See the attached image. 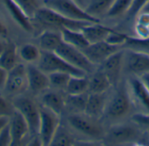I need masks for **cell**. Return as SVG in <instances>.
I'll return each instance as SVG.
<instances>
[{
	"label": "cell",
	"mask_w": 149,
	"mask_h": 146,
	"mask_svg": "<svg viewBox=\"0 0 149 146\" xmlns=\"http://www.w3.org/2000/svg\"><path fill=\"white\" fill-rule=\"evenodd\" d=\"M44 6L73 20L100 23V19L90 15L73 0H43Z\"/></svg>",
	"instance_id": "obj_1"
},
{
	"label": "cell",
	"mask_w": 149,
	"mask_h": 146,
	"mask_svg": "<svg viewBox=\"0 0 149 146\" xmlns=\"http://www.w3.org/2000/svg\"><path fill=\"white\" fill-rule=\"evenodd\" d=\"M17 110L24 117L29 126L31 137L38 136L40 124V107L29 96L19 95H17L12 102Z\"/></svg>",
	"instance_id": "obj_2"
},
{
	"label": "cell",
	"mask_w": 149,
	"mask_h": 146,
	"mask_svg": "<svg viewBox=\"0 0 149 146\" xmlns=\"http://www.w3.org/2000/svg\"><path fill=\"white\" fill-rule=\"evenodd\" d=\"M98 120L85 113H73L67 117V123L72 130L92 139H100L105 136L103 127Z\"/></svg>",
	"instance_id": "obj_3"
},
{
	"label": "cell",
	"mask_w": 149,
	"mask_h": 146,
	"mask_svg": "<svg viewBox=\"0 0 149 146\" xmlns=\"http://www.w3.org/2000/svg\"><path fill=\"white\" fill-rule=\"evenodd\" d=\"M35 19H37L41 24L55 27L58 29H72V30H79L81 31V29L89 25L93 24L90 22L86 21H79V20H73L71 18H68L45 6H42L36 13Z\"/></svg>",
	"instance_id": "obj_4"
},
{
	"label": "cell",
	"mask_w": 149,
	"mask_h": 146,
	"mask_svg": "<svg viewBox=\"0 0 149 146\" xmlns=\"http://www.w3.org/2000/svg\"><path fill=\"white\" fill-rule=\"evenodd\" d=\"M37 66L39 69L47 74L54 72H65L75 76L86 75L85 72L67 63L55 52L41 51V55L37 62Z\"/></svg>",
	"instance_id": "obj_5"
},
{
	"label": "cell",
	"mask_w": 149,
	"mask_h": 146,
	"mask_svg": "<svg viewBox=\"0 0 149 146\" xmlns=\"http://www.w3.org/2000/svg\"><path fill=\"white\" fill-rule=\"evenodd\" d=\"M131 95L126 86H120L107 101L105 115L111 120H118L125 117L132 107Z\"/></svg>",
	"instance_id": "obj_6"
},
{
	"label": "cell",
	"mask_w": 149,
	"mask_h": 146,
	"mask_svg": "<svg viewBox=\"0 0 149 146\" xmlns=\"http://www.w3.org/2000/svg\"><path fill=\"white\" fill-rule=\"evenodd\" d=\"M55 53L64 59L67 63L85 72L86 74H93L95 71V65L87 59V57L80 49L64 41L56 49Z\"/></svg>",
	"instance_id": "obj_7"
},
{
	"label": "cell",
	"mask_w": 149,
	"mask_h": 146,
	"mask_svg": "<svg viewBox=\"0 0 149 146\" xmlns=\"http://www.w3.org/2000/svg\"><path fill=\"white\" fill-rule=\"evenodd\" d=\"M60 124L59 116L52 110L40 107V124L38 131V137L41 140L42 145H50L53 136Z\"/></svg>",
	"instance_id": "obj_8"
},
{
	"label": "cell",
	"mask_w": 149,
	"mask_h": 146,
	"mask_svg": "<svg viewBox=\"0 0 149 146\" xmlns=\"http://www.w3.org/2000/svg\"><path fill=\"white\" fill-rule=\"evenodd\" d=\"M9 95H19L28 89V77L26 66L18 63L8 71L7 80L3 88Z\"/></svg>",
	"instance_id": "obj_9"
},
{
	"label": "cell",
	"mask_w": 149,
	"mask_h": 146,
	"mask_svg": "<svg viewBox=\"0 0 149 146\" xmlns=\"http://www.w3.org/2000/svg\"><path fill=\"white\" fill-rule=\"evenodd\" d=\"M141 139V132L139 128L128 125L119 124L113 126L106 135V140L111 145H123L130 142H136Z\"/></svg>",
	"instance_id": "obj_10"
},
{
	"label": "cell",
	"mask_w": 149,
	"mask_h": 146,
	"mask_svg": "<svg viewBox=\"0 0 149 146\" xmlns=\"http://www.w3.org/2000/svg\"><path fill=\"white\" fill-rule=\"evenodd\" d=\"M120 49H122L121 46L111 45L104 40L89 44L87 46L81 49V51L85 53L87 59L96 66L100 65L109 56Z\"/></svg>",
	"instance_id": "obj_11"
},
{
	"label": "cell",
	"mask_w": 149,
	"mask_h": 146,
	"mask_svg": "<svg viewBox=\"0 0 149 146\" xmlns=\"http://www.w3.org/2000/svg\"><path fill=\"white\" fill-rule=\"evenodd\" d=\"M124 65L129 73L141 76L149 72V54L146 53L125 49Z\"/></svg>",
	"instance_id": "obj_12"
},
{
	"label": "cell",
	"mask_w": 149,
	"mask_h": 146,
	"mask_svg": "<svg viewBox=\"0 0 149 146\" xmlns=\"http://www.w3.org/2000/svg\"><path fill=\"white\" fill-rule=\"evenodd\" d=\"M124 56L125 50L122 48L109 56L100 65V69L107 76L112 85H116L120 81L124 66Z\"/></svg>",
	"instance_id": "obj_13"
},
{
	"label": "cell",
	"mask_w": 149,
	"mask_h": 146,
	"mask_svg": "<svg viewBox=\"0 0 149 146\" xmlns=\"http://www.w3.org/2000/svg\"><path fill=\"white\" fill-rule=\"evenodd\" d=\"M9 126L12 138L11 145H20L31 136L27 122L17 110H15L10 117Z\"/></svg>",
	"instance_id": "obj_14"
},
{
	"label": "cell",
	"mask_w": 149,
	"mask_h": 146,
	"mask_svg": "<svg viewBox=\"0 0 149 146\" xmlns=\"http://www.w3.org/2000/svg\"><path fill=\"white\" fill-rule=\"evenodd\" d=\"M26 69L28 77V89H30L33 94L44 93L50 88L48 74L39 69L38 66H34L32 63H30L27 64Z\"/></svg>",
	"instance_id": "obj_15"
},
{
	"label": "cell",
	"mask_w": 149,
	"mask_h": 146,
	"mask_svg": "<svg viewBox=\"0 0 149 146\" xmlns=\"http://www.w3.org/2000/svg\"><path fill=\"white\" fill-rule=\"evenodd\" d=\"M128 90L137 104H139L146 113H149V90L139 76L134 75L128 81Z\"/></svg>",
	"instance_id": "obj_16"
},
{
	"label": "cell",
	"mask_w": 149,
	"mask_h": 146,
	"mask_svg": "<svg viewBox=\"0 0 149 146\" xmlns=\"http://www.w3.org/2000/svg\"><path fill=\"white\" fill-rule=\"evenodd\" d=\"M107 101L106 93H89L84 113L93 118L100 119L105 115Z\"/></svg>",
	"instance_id": "obj_17"
},
{
	"label": "cell",
	"mask_w": 149,
	"mask_h": 146,
	"mask_svg": "<svg viewBox=\"0 0 149 146\" xmlns=\"http://www.w3.org/2000/svg\"><path fill=\"white\" fill-rule=\"evenodd\" d=\"M113 31L114 29L105 26L100 23L89 24L81 29V32L85 35L89 44L106 40L107 36Z\"/></svg>",
	"instance_id": "obj_18"
},
{
	"label": "cell",
	"mask_w": 149,
	"mask_h": 146,
	"mask_svg": "<svg viewBox=\"0 0 149 146\" xmlns=\"http://www.w3.org/2000/svg\"><path fill=\"white\" fill-rule=\"evenodd\" d=\"M4 6L8 10L11 18L16 23L21 26L24 31L31 32H32L33 26L31 22V18L24 12V11L13 1V0H2Z\"/></svg>",
	"instance_id": "obj_19"
},
{
	"label": "cell",
	"mask_w": 149,
	"mask_h": 146,
	"mask_svg": "<svg viewBox=\"0 0 149 146\" xmlns=\"http://www.w3.org/2000/svg\"><path fill=\"white\" fill-rule=\"evenodd\" d=\"M63 42V38L60 31H52L46 30L39 34L38 37V47L41 51L46 52H55L56 49Z\"/></svg>",
	"instance_id": "obj_20"
},
{
	"label": "cell",
	"mask_w": 149,
	"mask_h": 146,
	"mask_svg": "<svg viewBox=\"0 0 149 146\" xmlns=\"http://www.w3.org/2000/svg\"><path fill=\"white\" fill-rule=\"evenodd\" d=\"M41 103L43 107L60 116L65 108V97L57 91H45L41 97Z\"/></svg>",
	"instance_id": "obj_21"
},
{
	"label": "cell",
	"mask_w": 149,
	"mask_h": 146,
	"mask_svg": "<svg viewBox=\"0 0 149 146\" xmlns=\"http://www.w3.org/2000/svg\"><path fill=\"white\" fill-rule=\"evenodd\" d=\"M112 83L107 76L99 68L93 73L89 79L88 93H107Z\"/></svg>",
	"instance_id": "obj_22"
},
{
	"label": "cell",
	"mask_w": 149,
	"mask_h": 146,
	"mask_svg": "<svg viewBox=\"0 0 149 146\" xmlns=\"http://www.w3.org/2000/svg\"><path fill=\"white\" fill-rule=\"evenodd\" d=\"M63 41L75 46L79 49H83L89 45V42L86 39L85 35L81 31L79 30H72L67 28H63L60 30Z\"/></svg>",
	"instance_id": "obj_23"
},
{
	"label": "cell",
	"mask_w": 149,
	"mask_h": 146,
	"mask_svg": "<svg viewBox=\"0 0 149 146\" xmlns=\"http://www.w3.org/2000/svg\"><path fill=\"white\" fill-rule=\"evenodd\" d=\"M18 52L16 45L14 43H6V46L0 55V67L7 71L12 69L17 63Z\"/></svg>",
	"instance_id": "obj_24"
},
{
	"label": "cell",
	"mask_w": 149,
	"mask_h": 146,
	"mask_svg": "<svg viewBox=\"0 0 149 146\" xmlns=\"http://www.w3.org/2000/svg\"><path fill=\"white\" fill-rule=\"evenodd\" d=\"M89 88V79L85 76L72 75L65 88L67 95H79L87 93Z\"/></svg>",
	"instance_id": "obj_25"
},
{
	"label": "cell",
	"mask_w": 149,
	"mask_h": 146,
	"mask_svg": "<svg viewBox=\"0 0 149 146\" xmlns=\"http://www.w3.org/2000/svg\"><path fill=\"white\" fill-rule=\"evenodd\" d=\"M88 92L79 95H67L65 97V107L73 113H84L88 99Z\"/></svg>",
	"instance_id": "obj_26"
},
{
	"label": "cell",
	"mask_w": 149,
	"mask_h": 146,
	"mask_svg": "<svg viewBox=\"0 0 149 146\" xmlns=\"http://www.w3.org/2000/svg\"><path fill=\"white\" fill-rule=\"evenodd\" d=\"M114 0H88L86 11L92 16L98 18L107 13Z\"/></svg>",
	"instance_id": "obj_27"
},
{
	"label": "cell",
	"mask_w": 149,
	"mask_h": 146,
	"mask_svg": "<svg viewBox=\"0 0 149 146\" xmlns=\"http://www.w3.org/2000/svg\"><path fill=\"white\" fill-rule=\"evenodd\" d=\"M17 52L18 56L21 58V60L28 64L38 62L41 55V49L36 45L30 43H26L21 46Z\"/></svg>",
	"instance_id": "obj_28"
},
{
	"label": "cell",
	"mask_w": 149,
	"mask_h": 146,
	"mask_svg": "<svg viewBox=\"0 0 149 146\" xmlns=\"http://www.w3.org/2000/svg\"><path fill=\"white\" fill-rule=\"evenodd\" d=\"M76 140L74 139L72 133L63 125L59 124L57 129L52 143L50 145L52 146H71L75 145Z\"/></svg>",
	"instance_id": "obj_29"
},
{
	"label": "cell",
	"mask_w": 149,
	"mask_h": 146,
	"mask_svg": "<svg viewBox=\"0 0 149 146\" xmlns=\"http://www.w3.org/2000/svg\"><path fill=\"white\" fill-rule=\"evenodd\" d=\"M122 47L124 49L139 51L149 54V37L141 39L138 37L127 36V39Z\"/></svg>",
	"instance_id": "obj_30"
},
{
	"label": "cell",
	"mask_w": 149,
	"mask_h": 146,
	"mask_svg": "<svg viewBox=\"0 0 149 146\" xmlns=\"http://www.w3.org/2000/svg\"><path fill=\"white\" fill-rule=\"evenodd\" d=\"M71 74L65 72H54L48 74L50 87L57 90L65 91L68 81L71 78Z\"/></svg>",
	"instance_id": "obj_31"
},
{
	"label": "cell",
	"mask_w": 149,
	"mask_h": 146,
	"mask_svg": "<svg viewBox=\"0 0 149 146\" xmlns=\"http://www.w3.org/2000/svg\"><path fill=\"white\" fill-rule=\"evenodd\" d=\"M134 0H114L113 5L107 13L110 18H118L125 15L130 10Z\"/></svg>",
	"instance_id": "obj_32"
},
{
	"label": "cell",
	"mask_w": 149,
	"mask_h": 146,
	"mask_svg": "<svg viewBox=\"0 0 149 146\" xmlns=\"http://www.w3.org/2000/svg\"><path fill=\"white\" fill-rule=\"evenodd\" d=\"M30 18H34L37 11L44 6L43 0H13Z\"/></svg>",
	"instance_id": "obj_33"
},
{
	"label": "cell",
	"mask_w": 149,
	"mask_h": 146,
	"mask_svg": "<svg viewBox=\"0 0 149 146\" xmlns=\"http://www.w3.org/2000/svg\"><path fill=\"white\" fill-rule=\"evenodd\" d=\"M127 34H124V33H121V32H119L117 31H113L108 36L107 38L106 39V41L111 45H113V46H123V45L125 44L127 39ZM123 48V47H122Z\"/></svg>",
	"instance_id": "obj_34"
},
{
	"label": "cell",
	"mask_w": 149,
	"mask_h": 146,
	"mask_svg": "<svg viewBox=\"0 0 149 146\" xmlns=\"http://www.w3.org/2000/svg\"><path fill=\"white\" fill-rule=\"evenodd\" d=\"M135 125L149 130V113H138L134 114L132 117Z\"/></svg>",
	"instance_id": "obj_35"
},
{
	"label": "cell",
	"mask_w": 149,
	"mask_h": 146,
	"mask_svg": "<svg viewBox=\"0 0 149 146\" xmlns=\"http://www.w3.org/2000/svg\"><path fill=\"white\" fill-rule=\"evenodd\" d=\"M15 108L3 96L0 95V117H10Z\"/></svg>",
	"instance_id": "obj_36"
},
{
	"label": "cell",
	"mask_w": 149,
	"mask_h": 146,
	"mask_svg": "<svg viewBox=\"0 0 149 146\" xmlns=\"http://www.w3.org/2000/svg\"><path fill=\"white\" fill-rule=\"evenodd\" d=\"M12 138L9 124L0 131V146H11Z\"/></svg>",
	"instance_id": "obj_37"
},
{
	"label": "cell",
	"mask_w": 149,
	"mask_h": 146,
	"mask_svg": "<svg viewBox=\"0 0 149 146\" xmlns=\"http://www.w3.org/2000/svg\"><path fill=\"white\" fill-rule=\"evenodd\" d=\"M147 1L148 0H134L130 10L127 13V16L128 18H135L143 5L147 3Z\"/></svg>",
	"instance_id": "obj_38"
},
{
	"label": "cell",
	"mask_w": 149,
	"mask_h": 146,
	"mask_svg": "<svg viewBox=\"0 0 149 146\" xmlns=\"http://www.w3.org/2000/svg\"><path fill=\"white\" fill-rule=\"evenodd\" d=\"M7 75H8V71L0 67V89L4 88L5 82L7 80Z\"/></svg>",
	"instance_id": "obj_39"
},
{
	"label": "cell",
	"mask_w": 149,
	"mask_h": 146,
	"mask_svg": "<svg viewBox=\"0 0 149 146\" xmlns=\"http://www.w3.org/2000/svg\"><path fill=\"white\" fill-rule=\"evenodd\" d=\"M8 36V28L4 25V23L0 19V38L1 39H6Z\"/></svg>",
	"instance_id": "obj_40"
},
{
	"label": "cell",
	"mask_w": 149,
	"mask_h": 146,
	"mask_svg": "<svg viewBox=\"0 0 149 146\" xmlns=\"http://www.w3.org/2000/svg\"><path fill=\"white\" fill-rule=\"evenodd\" d=\"M141 78V80L142 81V82L145 84V86L148 88V89L149 90V72L146 73V74H143L142 75L139 76Z\"/></svg>",
	"instance_id": "obj_41"
},
{
	"label": "cell",
	"mask_w": 149,
	"mask_h": 146,
	"mask_svg": "<svg viewBox=\"0 0 149 146\" xmlns=\"http://www.w3.org/2000/svg\"><path fill=\"white\" fill-rule=\"evenodd\" d=\"M10 117H0V131L3 130L4 126L9 124Z\"/></svg>",
	"instance_id": "obj_42"
},
{
	"label": "cell",
	"mask_w": 149,
	"mask_h": 146,
	"mask_svg": "<svg viewBox=\"0 0 149 146\" xmlns=\"http://www.w3.org/2000/svg\"><path fill=\"white\" fill-rule=\"evenodd\" d=\"M139 12H143V13H148L149 14V0L147 1V3L143 5V7L141 9Z\"/></svg>",
	"instance_id": "obj_43"
},
{
	"label": "cell",
	"mask_w": 149,
	"mask_h": 146,
	"mask_svg": "<svg viewBox=\"0 0 149 146\" xmlns=\"http://www.w3.org/2000/svg\"><path fill=\"white\" fill-rule=\"evenodd\" d=\"M75 3H77L79 6H81L82 8H84L86 10V4L88 3L87 0H73Z\"/></svg>",
	"instance_id": "obj_44"
},
{
	"label": "cell",
	"mask_w": 149,
	"mask_h": 146,
	"mask_svg": "<svg viewBox=\"0 0 149 146\" xmlns=\"http://www.w3.org/2000/svg\"><path fill=\"white\" fill-rule=\"evenodd\" d=\"M5 46H6V42H4V39H1L0 38V55L3 52Z\"/></svg>",
	"instance_id": "obj_45"
}]
</instances>
